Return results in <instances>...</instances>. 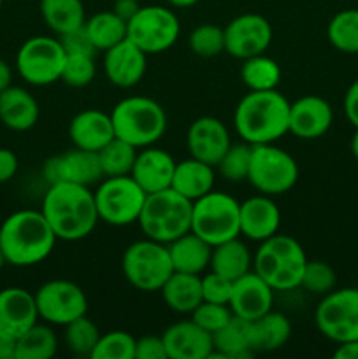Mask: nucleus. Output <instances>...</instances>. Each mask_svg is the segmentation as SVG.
Returning a JSON list of instances; mask_svg holds the SVG:
<instances>
[{
    "label": "nucleus",
    "mask_w": 358,
    "mask_h": 359,
    "mask_svg": "<svg viewBox=\"0 0 358 359\" xmlns=\"http://www.w3.org/2000/svg\"><path fill=\"white\" fill-rule=\"evenodd\" d=\"M41 212L56 238L76 242L95 230L98 219L95 195L88 186L62 182L49 186Z\"/></svg>",
    "instance_id": "1"
},
{
    "label": "nucleus",
    "mask_w": 358,
    "mask_h": 359,
    "mask_svg": "<svg viewBox=\"0 0 358 359\" xmlns=\"http://www.w3.org/2000/svg\"><path fill=\"white\" fill-rule=\"evenodd\" d=\"M234 123L244 142L274 144L288 133L290 102L277 90L249 91L235 107Z\"/></svg>",
    "instance_id": "2"
},
{
    "label": "nucleus",
    "mask_w": 358,
    "mask_h": 359,
    "mask_svg": "<svg viewBox=\"0 0 358 359\" xmlns=\"http://www.w3.org/2000/svg\"><path fill=\"white\" fill-rule=\"evenodd\" d=\"M56 235L39 210H18L0 226V249L6 263L32 266L53 252Z\"/></svg>",
    "instance_id": "3"
},
{
    "label": "nucleus",
    "mask_w": 358,
    "mask_h": 359,
    "mask_svg": "<svg viewBox=\"0 0 358 359\" xmlns=\"http://www.w3.org/2000/svg\"><path fill=\"white\" fill-rule=\"evenodd\" d=\"M307 256L304 248L288 235H272L262 242L253 258V272L258 273L274 291L300 287Z\"/></svg>",
    "instance_id": "4"
},
{
    "label": "nucleus",
    "mask_w": 358,
    "mask_h": 359,
    "mask_svg": "<svg viewBox=\"0 0 358 359\" xmlns=\"http://www.w3.org/2000/svg\"><path fill=\"white\" fill-rule=\"evenodd\" d=\"M193 202L172 188L150 193L137 219L146 238L167 245L192 231Z\"/></svg>",
    "instance_id": "5"
},
{
    "label": "nucleus",
    "mask_w": 358,
    "mask_h": 359,
    "mask_svg": "<svg viewBox=\"0 0 358 359\" xmlns=\"http://www.w3.org/2000/svg\"><path fill=\"white\" fill-rule=\"evenodd\" d=\"M114 135L137 149L153 146L167 130V114L157 100L126 97L111 112Z\"/></svg>",
    "instance_id": "6"
},
{
    "label": "nucleus",
    "mask_w": 358,
    "mask_h": 359,
    "mask_svg": "<svg viewBox=\"0 0 358 359\" xmlns=\"http://www.w3.org/2000/svg\"><path fill=\"white\" fill-rule=\"evenodd\" d=\"M121 269L126 280L144 293L160 291L174 272L167 245L151 238L137 241L126 248Z\"/></svg>",
    "instance_id": "7"
},
{
    "label": "nucleus",
    "mask_w": 358,
    "mask_h": 359,
    "mask_svg": "<svg viewBox=\"0 0 358 359\" xmlns=\"http://www.w3.org/2000/svg\"><path fill=\"white\" fill-rule=\"evenodd\" d=\"M241 203L234 196L221 191H209L193 202L192 231L218 245L241 235Z\"/></svg>",
    "instance_id": "8"
},
{
    "label": "nucleus",
    "mask_w": 358,
    "mask_h": 359,
    "mask_svg": "<svg viewBox=\"0 0 358 359\" xmlns=\"http://www.w3.org/2000/svg\"><path fill=\"white\" fill-rule=\"evenodd\" d=\"M95 195L98 219L112 226H128L137 223L147 193L132 175L105 177Z\"/></svg>",
    "instance_id": "9"
},
{
    "label": "nucleus",
    "mask_w": 358,
    "mask_h": 359,
    "mask_svg": "<svg viewBox=\"0 0 358 359\" xmlns=\"http://www.w3.org/2000/svg\"><path fill=\"white\" fill-rule=\"evenodd\" d=\"M298 179V165L290 153L274 144H256L251 151L248 181L262 195H283Z\"/></svg>",
    "instance_id": "10"
},
{
    "label": "nucleus",
    "mask_w": 358,
    "mask_h": 359,
    "mask_svg": "<svg viewBox=\"0 0 358 359\" xmlns=\"http://www.w3.org/2000/svg\"><path fill=\"white\" fill-rule=\"evenodd\" d=\"M179 32L178 16L164 6L140 7L126 23V39L139 46L146 55H158L171 49L178 41Z\"/></svg>",
    "instance_id": "11"
},
{
    "label": "nucleus",
    "mask_w": 358,
    "mask_h": 359,
    "mask_svg": "<svg viewBox=\"0 0 358 359\" xmlns=\"http://www.w3.org/2000/svg\"><path fill=\"white\" fill-rule=\"evenodd\" d=\"M319 333L336 344L358 340V290L343 287L325 294L314 314Z\"/></svg>",
    "instance_id": "12"
},
{
    "label": "nucleus",
    "mask_w": 358,
    "mask_h": 359,
    "mask_svg": "<svg viewBox=\"0 0 358 359\" xmlns=\"http://www.w3.org/2000/svg\"><path fill=\"white\" fill-rule=\"evenodd\" d=\"M65 49L58 39L32 37L20 48L16 56L18 72L34 86H48L62 77Z\"/></svg>",
    "instance_id": "13"
},
{
    "label": "nucleus",
    "mask_w": 358,
    "mask_h": 359,
    "mask_svg": "<svg viewBox=\"0 0 358 359\" xmlns=\"http://www.w3.org/2000/svg\"><path fill=\"white\" fill-rule=\"evenodd\" d=\"M34 297L39 318L51 325L65 326L88 311L84 291L76 283L65 279H55L42 284Z\"/></svg>",
    "instance_id": "14"
},
{
    "label": "nucleus",
    "mask_w": 358,
    "mask_h": 359,
    "mask_svg": "<svg viewBox=\"0 0 358 359\" xmlns=\"http://www.w3.org/2000/svg\"><path fill=\"white\" fill-rule=\"evenodd\" d=\"M225 30V53L239 60L263 55L272 42V27L260 14L248 13L234 18Z\"/></svg>",
    "instance_id": "15"
},
{
    "label": "nucleus",
    "mask_w": 358,
    "mask_h": 359,
    "mask_svg": "<svg viewBox=\"0 0 358 359\" xmlns=\"http://www.w3.org/2000/svg\"><path fill=\"white\" fill-rule=\"evenodd\" d=\"M42 175L49 186L74 182L90 188L104 177V172H102L98 153L76 147L58 156L48 158L42 167Z\"/></svg>",
    "instance_id": "16"
},
{
    "label": "nucleus",
    "mask_w": 358,
    "mask_h": 359,
    "mask_svg": "<svg viewBox=\"0 0 358 359\" xmlns=\"http://www.w3.org/2000/svg\"><path fill=\"white\" fill-rule=\"evenodd\" d=\"M232 140L223 123L213 116H202L190 125L186 133V146L195 160L216 167Z\"/></svg>",
    "instance_id": "17"
},
{
    "label": "nucleus",
    "mask_w": 358,
    "mask_h": 359,
    "mask_svg": "<svg viewBox=\"0 0 358 359\" xmlns=\"http://www.w3.org/2000/svg\"><path fill=\"white\" fill-rule=\"evenodd\" d=\"M274 290L256 272H248L232 284L228 307L237 318L255 321L272 311Z\"/></svg>",
    "instance_id": "18"
},
{
    "label": "nucleus",
    "mask_w": 358,
    "mask_h": 359,
    "mask_svg": "<svg viewBox=\"0 0 358 359\" xmlns=\"http://www.w3.org/2000/svg\"><path fill=\"white\" fill-rule=\"evenodd\" d=\"M333 121L329 102L316 95H305L290 104L288 132L302 140H314L325 135Z\"/></svg>",
    "instance_id": "19"
},
{
    "label": "nucleus",
    "mask_w": 358,
    "mask_h": 359,
    "mask_svg": "<svg viewBox=\"0 0 358 359\" xmlns=\"http://www.w3.org/2000/svg\"><path fill=\"white\" fill-rule=\"evenodd\" d=\"M146 53L130 39H125L105 51L104 72L114 86L132 88L139 84L146 74Z\"/></svg>",
    "instance_id": "20"
},
{
    "label": "nucleus",
    "mask_w": 358,
    "mask_h": 359,
    "mask_svg": "<svg viewBox=\"0 0 358 359\" xmlns=\"http://www.w3.org/2000/svg\"><path fill=\"white\" fill-rule=\"evenodd\" d=\"M35 297L23 287L0 291V335L18 339L37 323Z\"/></svg>",
    "instance_id": "21"
},
{
    "label": "nucleus",
    "mask_w": 358,
    "mask_h": 359,
    "mask_svg": "<svg viewBox=\"0 0 358 359\" xmlns=\"http://www.w3.org/2000/svg\"><path fill=\"white\" fill-rule=\"evenodd\" d=\"M168 359H209L213 354V335L195 321H179L161 335Z\"/></svg>",
    "instance_id": "22"
},
{
    "label": "nucleus",
    "mask_w": 358,
    "mask_h": 359,
    "mask_svg": "<svg viewBox=\"0 0 358 359\" xmlns=\"http://www.w3.org/2000/svg\"><path fill=\"white\" fill-rule=\"evenodd\" d=\"M174 170V158L167 151L150 146L142 147L137 153L135 163H133L130 175L150 195V193H157L161 191V189L171 188Z\"/></svg>",
    "instance_id": "23"
},
{
    "label": "nucleus",
    "mask_w": 358,
    "mask_h": 359,
    "mask_svg": "<svg viewBox=\"0 0 358 359\" xmlns=\"http://www.w3.org/2000/svg\"><path fill=\"white\" fill-rule=\"evenodd\" d=\"M239 216H241V233L249 241L263 242L279 230V207L269 198V195H258L244 200L239 207Z\"/></svg>",
    "instance_id": "24"
},
{
    "label": "nucleus",
    "mask_w": 358,
    "mask_h": 359,
    "mask_svg": "<svg viewBox=\"0 0 358 359\" xmlns=\"http://www.w3.org/2000/svg\"><path fill=\"white\" fill-rule=\"evenodd\" d=\"M70 140L79 149L98 151L114 139V126H112L111 114L97 111V109H86L81 111L72 118L69 125Z\"/></svg>",
    "instance_id": "25"
},
{
    "label": "nucleus",
    "mask_w": 358,
    "mask_h": 359,
    "mask_svg": "<svg viewBox=\"0 0 358 359\" xmlns=\"http://www.w3.org/2000/svg\"><path fill=\"white\" fill-rule=\"evenodd\" d=\"M167 249L174 272L200 276L211 265L213 245L193 231L168 242Z\"/></svg>",
    "instance_id": "26"
},
{
    "label": "nucleus",
    "mask_w": 358,
    "mask_h": 359,
    "mask_svg": "<svg viewBox=\"0 0 358 359\" xmlns=\"http://www.w3.org/2000/svg\"><path fill=\"white\" fill-rule=\"evenodd\" d=\"M0 121L14 132H25L39 121V104L27 90L9 86L0 93Z\"/></svg>",
    "instance_id": "27"
},
{
    "label": "nucleus",
    "mask_w": 358,
    "mask_h": 359,
    "mask_svg": "<svg viewBox=\"0 0 358 359\" xmlns=\"http://www.w3.org/2000/svg\"><path fill=\"white\" fill-rule=\"evenodd\" d=\"M160 293L168 309L179 314H192L204 302L202 277L195 273L172 272Z\"/></svg>",
    "instance_id": "28"
},
{
    "label": "nucleus",
    "mask_w": 358,
    "mask_h": 359,
    "mask_svg": "<svg viewBox=\"0 0 358 359\" xmlns=\"http://www.w3.org/2000/svg\"><path fill=\"white\" fill-rule=\"evenodd\" d=\"M171 188L192 202L202 198L214 188L213 165H207L195 158L175 163Z\"/></svg>",
    "instance_id": "29"
},
{
    "label": "nucleus",
    "mask_w": 358,
    "mask_h": 359,
    "mask_svg": "<svg viewBox=\"0 0 358 359\" xmlns=\"http://www.w3.org/2000/svg\"><path fill=\"white\" fill-rule=\"evenodd\" d=\"M291 323L281 312H267L262 318L249 321V339L253 353H270L288 342Z\"/></svg>",
    "instance_id": "30"
},
{
    "label": "nucleus",
    "mask_w": 358,
    "mask_h": 359,
    "mask_svg": "<svg viewBox=\"0 0 358 359\" xmlns=\"http://www.w3.org/2000/svg\"><path fill=\"white\" fill-rule=\"evenodd\" d=\"M209 266L211 272L220 273V276L227 277L234 283L239 277L251 272L253 256L249 252L248 245L235 237L218 245H213Z\"/></svg>",
    "instance_id": "31"
},
{
    "label": "nucleus",
    "mask_w": 358,
    "mask_h": 359,
    "mask_svg": "<svg viewBox=\"0 0 358 359\" xmlns=\"http://www.w3.org/2000/svg\"><path fill=\"white\" fill-rule=\"evenodd\" d=\"M213 346L214 351L211 358L237 359L253 356L255 353L249 339V321L234 316L223 328L213 333Z\"/></svg>",
    "instance_id": "32"
},
{
    "label": "nucleus",
    "mask_w": 358,
    "mask_h": 359,
    "mask_svg": "<svg viewBox=\"0 0 358 359\" xmlns=\"http://www.w3.org/2000/svg\"><path fill=\"white\" fill-rule=\"evenodd\" d=\"M41 16L48 28L58 35L83 27L86 21L81 0H41Z\"/></svg>",
    "instance_id": "33"
},
{
    "label": "nucleus",
    "mask_w": 358,
    "mask_h": 359,
    "mask_svg": "<svg viewBox=\"0 0 358 359\" xmlns=\"http://www.w3.org/2000/svg\"><path fill=\"white\" fill-rule=\"evenodd\" d=\"M84 28L97 51H107L126 39V21H123L114 11L97 13L84 21Z\"/></svg>",
    "instance_id": "34"
},
{
    "label": "nucleus",
    "mask_w": 358,
    "mask_h": 359,
    "mask_svg": "<svg viewBox=\"0 0 358 359\" xmlns=\"http://www.w3.org/2000/svg\"><path fill=\"white\" fill-rule=\"evenodd\" d=\"M241 79L249 91L276 90L281 81V67L265 55L242 60Z\"/></svg>",
    "instance_id": "35"
},
{
    "label": "nucleus",
    "mask_w": 358,
    "mask_h": 359,
    "mask_svg": "<svg viewBox=\"0 0 358 359\" xmlns=\"http://www.w3.org/2000/svg\"><path fill=\"white\" fill-rule=\"evenodd\" d=\"M58 340L49 326L35 323L30 330L16 339L18 359H49L56 354Z\"/></svg>",
    "instance_id": "36"
},
{
    "label": "nucleus",
    "mask_w": 358,
    "mask_h": 359,
    "mask_svg": "<svg viewBox=\"0 0 358 359\" xmlns=\"http://www.w3.org/2000/svg\"><path fill=\"white\" fill-rule=\"evenodd\" d=\"M137 153H139L137 147H133L132 144L114 137L111 142H107L100 151H98V160H100L104 177L130 175L133 163H135Z\"/></svg>",
    "instance_id": "37"
},
{
    "label": "nucleus",
    "mask_w": 358,
    "mask_h": 359,
    "mask_svg": "<svg viewBox=\"0 0 358 359\" xmlns=\"http://www.w3.org/2000/svg\"><path fill=\"white\" fill-rule=\"evenodd\" d=\"M330 44L340 53H358V9H344L330 20L326 27Z\"/></svg>",
    "instance_id": "38"
},
{
    "label": "nucleus",
    "mask_w": 358,
    "mask_h": 359,
    "mask_svg": "<svg viewBox=\"0 0 358 359\" xmlns=\"http://www.w3.org/2000/svg\"><path fill=\"white\" fill-rule=\"evenodd\" d=\"M100 340L97 325L86 314L65 325V344L76 356H91L95 346Z\"/></svg>",
    "instance_id": "39"
},
{
    "label": "nucleus",
    "mask_w": 358,
    "mask_h": 359,
    "mask_svg": "<svg viewBox=\"0 0 358 359\" xmlns=\"http://www.w3.org/2000/svg\"><path fill=\"white\" fill-rule=\"evenodd\" d=\"M188 46L190 51L200 58H214L225 53V30L213 23L199 25L190 34Z\"/></svg>",
    "instance_id": "40"
},
{
    "label": "nucleus",
    "mask_w": 358,
    "mask_h": 359,
    "mask_svg": "<svg viewBox=\"0 0 358 359\" xmlns=\"http://www.w3.org/2000/svg\"><path fill=\"white\" fill-rule=\"evenodd\" d=\"M251 151L253 146L248 142L230 144L227 153L216 165L220 168L221 175L230 182H241L248 181L249 174V163H251Z\"/></svg>",
    "instance_id": "41"
},
{
    "label": "nucleus",
    "mask_w": 358,
    "mask_h": 359,
    "mask_svg": "<svg viewBox=\"0 0 358 359\" xmlns=\"http://www.w3.org/2000/svg\"><path fill=\"white\" fill-rule=\"evenodd\" d=\"M135 342L130 333L111 332L100 335V340L95 346L91 359H135Z\"/></svg>",
    "instance_id": "42"
},
{
    "label": "nucleus",
    "mask_w": 358,
    "mask_h": 359,
    "mask_svg": "<svg viewBox=\"0 0 358 359\" xmlns=\"http://www.w3.org/2000/svg\"><path fill=\"white\" fill-rule=\"evenodd\" d=\"M337 283L336 270L329 265L326 262H314L305 263L304 273H302L300 287H304L305 291L312 294H326L330 291H333Z\"/></svg>",
    "instance_id": "43"
},
{
    "label": "nucleus",
    "mask_w": 358,
    "mask_h": 359,
    "mask_svg": "<svg viewBox=\"0 0 358 359\" xmlns=\"http://www.w3.org/2000/svg\"><path fill=\"white\" fill-rule=\"evenodd\" d=\"M97 67L91 55H67L60 79L72 88H84L95 79Z\"/></svg>",
    "instance_id": "44"
},
{
    "label": "nucleus",
    "mask_w": 358,
    "mask_h": 359,
    "mask_svg": "<svg viewBox=\"0 0 358 359\" xmlns=\"http://www.w3.org/2000/svg\"><path fill=\"white\" fill-rule=\"evenodd\" d=\"M232 318H234V312L230 311L228 305L211 304V302H202L192 312V321H195L200 328L209 332L211 335L223 328Z\"/></svg>",
    "instance_id": "45"
},
{
    "label": "nucleus",
    "mask_w": 358,
    "mask_h": 359,
    "mask_svg": "<svg viewBox=\"0 0 358 359\" xmlns=\"http://www.w3.org/2000/svg\"><path fill=\"white\" fill-rule=\"evenodd\" d=\"M232 280L220 273L209 272L202 277V297L204 302L211 304H223L228 305L232 294Z\"/></svg>",
    "instance_id": "46"
},
{
    "label": "nucleus",
    "mask_w": 358,
    "mask_h": 359,
    "mask_svg": "<svg viewBox=\"0 0 358 359\" xmlns=\"http://www.w3.org/2000/svg\"><path fill=\"white\" fill-rule=\"evenodd\" d=\"M58 41L60 44L63 46L67 55H91L95 56V46L91 42L90 35H88L86 28L79 27V28H74V30L67 32V34L58 35Z\"/></svg>",
    "instance_id": "47"
},
{
    "label": "nucleus",
    "mask_w": 358,
    "mask_h": 359,
    "mask_svg": "<svg viewBox=\"0 0 358 359\" xmlns=\"http://www.w3.org/2000/svg\"><path fill=\"white\" fill-rule=\"evenodd\" d=\"M135 359H168L161 337L146 335L135 342Z\"/></svg>",
    "instance_id": "48"
},
{
    "label": "nucleus",
    "mask_w": 358,
    "mask_h": 359,
    "mask_svg": "<svg viewBox=\"0 0 358 359\" xmlns=\"http://www.w3.org/2000/svg\"><path fill=\"white\" fill-rule=\"evenodd\" d=\"M344 114H346L347 121L358 128V79L347 88L346 95H344Z\"/></svg>",
    "instance_id": "49"
},
{
    "label": "nucleus",
    "mask_w": 358,
    "mask_h": 359,
    "mask_svg": "<svg viewBox=\"0 0 358 359\" xmlns=\"http://www.w3.org/2000/svg\"><path fill=\"white\" fill-rule=\"evenodd\" d=\"M18 170V158L11 149L0 147V184L11 181Z\"/></svg>",
    "instance_id": "50"
},
{
    "label": "nucleus",
    "mask_w": 358,
    "mask_h": 359,
    "mask_svg": "<svg viewBox=\"0 0 358 359\" xmlns=\"http://www.w3.org/2000/svg\"><path fill=\"white\" fill-rule=\"evenodd\" d=\"M139 9H140V6L137 0H116L114 7H112V11H114V13L118 14L123 21H126V23H128V21L135 16V13Z\"/></svg>",
    "instance_id": "51"
},
{
    "label": "nucleus",
    "mask_w": 358,
    "mask_h": 359,
    "mask_svg": "<svg viewBox=\"0 0 358 359\" xmlns=\"http://www.w3.org/2000/svg\"><path fill=\"white\" fill-rule=\"evenodd\" d=\"M336 359H358V340L337 344V349L333 353Z\"/></svg>",
    "instance_id": "52"
},
{
    "label": "nucleus",
    "mask_w": 358,
    "mask_h": 359,
    "mask_svg": "<svg viewBox=\"0 0 358 359\" xmlns=\"http://www.w3.org/2000/svg\"><path fill=\"white\" fill-rule=\"evenodd\" d=\"M0 359H18L16 358V339L0 335Z\"/></svg>",
    "instance_id": "53"
},
{
    "label": "nucleus",
    "mask_w": 358,
    "mask_h": 359,
    "mask_svg": "<svg viewBox=\"0 0 358 359\" xmlns=\"http://www.w3.org/2000/svg\"><path fill=\"white\" fill-rule=\"evenodd\" d=\"M11 81H13V72H11V67L7 65L4 60H0V93L11 86Z\"/></svg>",
    "instance_id": "54"
},
{
    "label": "nucleus",
    "mask_w": 358,
    "mask_h": 359,
    "mask_svg": "<svg viewBox=\"0 0 358 359\" xmlns=\"http://www.w3.org/2000/svg\"><path fill=\"white\" fill-rule=\"evenodd\" d=\"M171 6L178 7V9H186V7H192L195 6V4H199L200 0H167Z\"/></svg>",
    "instance_id": "55"
},
{
    "label": "nucleus",
    "mask_w": 358,
    "mask_h": 359,
    "mask_svg": "<svg viewBox=\"0 0 358 359\" xmlns=\"http://www.w3.org/2000/svg\"><path fill=\"white\" fill-rule=\"evenodd\" d=\"M351 153H353V156L358 160V128L357 132H354L353 139H351Z\"/></svg>",
    "instance_id": "56"
},
{
    "label": "nucleus",
    "mask_w": 358,
    "mask_h": 359,
    "mask_svg": "<svg viewBox=\"0 0 358 359\" xmlns=\"http://www.w3.org/2000/svg\"><path fill=\"white\" fill-rule=\"evenodd\" d=\"M4 263H6V258H4V252H2V249H0V269L4 266Z\"/></svg>",
    "instance_id": "57"
},
{
    "label": "nucleus",
    "mask_w": 358,
    "mask_h": 359,
    "mask_svg": "<svg viewBox=\"0 0 358 359\" xmlns=\"http://www.w3.org/2000/svg\"><path fill=\"white\" fill-rule=\"evenodd\" d=\"M2 2H4V0H0V7H2Z\"/></svg>",
    "instance_id": "58"
}]
</instances>
